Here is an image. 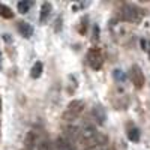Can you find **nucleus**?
Wrapping results in <instances>:
<instances>
[{
    "instance_id": "obj_11",
    "label": "nucleus",
    "mask_w": 150,
    "mask_h": 150,
    "mask_svg": "<svg viewBox=\"0 0 150 150\" xmlns=\"http://www.w3.org/2000/svg\"><path fill=\"white\" fill-rule=\"evenodd\" d=\"M56 150H75L74 144L71 141H68L63 137H59L56 140Z\"/></svg>"
},
{
    "instance_id": "obj_12",
    "label": "nucleus",
    "mask_w": 150,
    "mask_h": 150,
    "mask_svg": "<svg viewBox=\"0 0 150 150\" xmlns=\"http://www.w3.org/2000/svg\"><path fill=\"white\" fill-rule=\"evenodd\" d=\"M42 71H44V65H42V62H36V63L32 66V71H30V77L32 78H39L41 75H42Z\"/></svg>"
},
{
    "instance_id": "obj_4",
    "label": "nucleus",
    "mask_w": 150,
    "mask_h": 150,
    "mask_svg": "<svg viewBox=\"0 0 150 150\" xmlns=\"http://www.w3.org/2000/svg\"><path fill=\"white\" fill-rule=\"evenodd\" d=\"M98 135H99L98 129L93 126V125H90V123H86L84 126L80 129V140H81L87 147L93 143V140L96 138Z\"/></svg>"
},
{
    "instance_id": "obj_19",
    "label": "nucleus",
    "mask_w": 150,
    "mask_h": 150,
    "mask_svg": "<svg viewBox=\"0 0 150 150\" xmlns=\"http://www.w3.org/2000/svg\"><path fill=\"white\" fill-rule=\"evenodd\" d=\"M86 150H111L108 146H96V147H87Z\"/></svg>"
},
{
    "instance_id": "obj_2",
    "label": "nucleus",
    "mask_w": 150,
    "mask_h": 150,
    "mask_svg": "<svg viewBox=\"0 0 150 150\" xmlns=\"http://www.w3.org/2000/svg\"><path fill=\"white\" fill-rule=\"evenodd\" d=\"M87 62H89L92 69H95V71L101 69L102 65H104V57H102L101 50L96 48V47H92L89 51H87Z\"/></svg>"
},
{
    "instance_id": "obj_14",
    "label": "nucleus",
    "mask_w": 150,
    "mask_h": 150,
    "mask_svg": "<svg viewBox=\"0 0 150 150\" xmlns=\"http://www.w3.org/2000/svg\"><path fill=\"white\" fill-rule=\"evenodd\" d=\"M128 138H129L132 143H138L140 138H141V134H140V131L137 129V128H132V129L128 131Z\"/></svg>"
},
{
    "instance_id": "obj_1",
    "label": "nucleus",
    "mask_w": 150,
    "mask_h": 150,
    "mask_svg": "<svg viewBox=\"0 0 150 150\" xmlns=\"http://www.w3.org/2000/svg\"><path fill=\"white\" fill-rule=\"evenodd\" d=\"M84 101H81V99H75V101H71L66 107V111L63 112V120H75L81 112L84 111Z\"/></svg>"
},
{
    "instance_id": "obj_15",
    "label": "nucleus",
    "mask_w": 150,
    "mask_h": 150,
    "mask_svg": "<svg viewBox=\"0 0 150 150\" xmlns=\"http://www.w3.org/2000/svg\"><path fill=\"white\" fill-rule=\"evenodd\" d=\"M0 17H3V18H6V20H11L12 17H14V12H12L8 6L0 5Z\"/></svg>"
},
{
    "instance_id": "obj_7",
    "label": "nucleus",
    "mask_w": 150,
    "mask_h": 150,
    "mask_svg": "<svg viewBox=\"0 0 150 150\" xmlns=\"http://www.w3.org/2000/svg\"><path fill=\"white\" fill-rule=\"evenodd\" d=\"M63 138H66L68 141H75L80 140V128H77L75 125H68L63 129Z\"/></svg>"
},
{
    "instance_id": "obj_20",
    "label": "nucleus",
    "mask_w": 150,
    "mask_h": 150,
    "mask_svg": "<svg viewBox=\"0 0 150 150\" xmlns=\"http://www.w3.org/2000/svg\"><path fill=\"white\" fill-rule=\"evenodd\" d=\"M98 30H99V27L95 26V27H93V42L98 41Z\"/></svg>"
},
{
    "instance_id": "obj_9",
    "label": "nucleus",
    "mask_w": 150,
    "mask_h": 150,
    "mask_svg": "<svg viewBox=\"0 0 150 150\" xmlns=\"http://www.w3.org/2000/svg\"><path fill=\"white\" fill-rule=\"evenodd\" d=\"M17 27H18V32H20V35H21L23 38H32V35H33V27L30 26L29 23L20 21Z\"/></svg>"
},
{
    "instance_id": "obj_22",
    "label": "nucleus",
    "mask_w": 150,
    "mask_h": 150,
    "mask_svg": "<svg viewBox=\"0 0 150 150\" xmlns=\"http://www.w3.org/2000/svg\"><path fill=\"white\" fill-rule=\"evenodd\" d=\"M0 111H2V99H0Z\"/></svg>"
},
{
    "instance_id": "obj_16",
    "label": "nucleus",
    "mask_w": 150,
    "mask_h": 150,
    "mask_svg": "<svg viewBox=\"0 0 150 150\" xmlns=\"http://www.w3.org/2000/svg\"><path fill=\"white\" fill-rule=\"evenodd\" d=\"M112 77H114V80L117 83H123L125 80H126V74H125L122 69H114V72H112Z\"/></svg>"
},
{
    "instance_id": "obj_21",
    "label": "nucleus",
    "mask_w": 150,
    "mask_h": 150,
    "mask_svg": "<svg viewBox=\"0 0 150 150\" xmlns=\"http://www.w3.org/2000/svg\"><path fill=\"white\" fill-rule=\"evenodd\" d=\"M147 51H149V56H150V41H149V47H147Z\"/></svg>"
},
{
    "instance_id": "obj_8",
    "label": "nucleus",
    "mask_w": 150,
    "mask_h": 150,
    "mask_svg": "<svg viewBox=\"0 0 150 150\" xmlns=\"http://www.w3.org/2000/svg\"><path fill=\"white\" fill-rule=\"evenodd\" d=\"M38 144V134L35 131H29L26 138H24V147L26 150H33Z\"/></svg>"
},
{
    "instance_id": "obj_5",
    "label": "nucleus",
    "mask_w": 150,
    "mask_h": 150,
    "mask_svg": "<svg viewBox=\"0 0 150 150\" xmlns=\"http://www.w3.org/2000/svg\"><path fill=\"white\" fill-rule=\"evenodd\" d=\"M129 78H131L135 89H141V87L144 86V81H146L144 74H143V71L138 65H132L131 72H129Z\"/></svg>"
},
{
    "instance_id": "obj_10",
    "label": "nucleus",
    "mask_w": 150,
    "mask_h": 150,
    "mask_svg": "<svg viewBox=\"0 0 150 150\" xmlns=\"http://www.w3.org/2000/svg\"><path fill=\"white\" fill-rule=\"evenodd\" d=\"M51 9H53V6H51V3H50V2H44L42 3L41 14H39V23H45L48 20L50 14H51Z\"/></svg>"
},
{
    "instance_id": "obj_23",
    "label": "nucleus",
    "mask_w": 150,
    "mask_h": 150,
    "mask_svg": "<svg viewBox=\"0 0 150 150\" xmlns=\"http://www.w3.org/2000/svg\"><path fill=\"white\" fill-rule=\"evenodd\" d=\"M0 62H2V53H0Z\"/></svg>"
},
{
    "instance_id": "obj_17",
    "label": "nucleus",
    "mask_w": 150,
    "mask_h": 150,
    "mask_svg": "<svg viewBox=\"0 0 150 150\" xmlns=\"http://www.w3.org/2000/svg\"><path fill=\"white\" fill-rule=\"evenodd\" d=\"M38 150H51V144H50V141L44 140L38 144Z\"/></svg>"
},
{
    "instance_id": "obj_6",
    "label": "nucleus",
    "mask_w": 150,
    "mask_h": 150,
    "mask_svg": "<svg viewBox=\"0 0 150 150\" xmlns=\"http://www.w3.org/2000/svg\"><path fill=\"white\" fill-rule=\"evenodd\" d=\"M92 116H93V119L96 120V123H99V125H104V123L107 122V111H105L104 105H101V104H96V105L93 107Z\"/></svg>"
},
{
    "instance_id": "obj_18",
    "label": "nucleus",
    "mask_w": 150,
    "mask_h": 150,
    "mask_svg": "<svg viewBox=\"0 0 150 150\" xmlns=\"http://www.w3.org/2000/svg\"><path fill=\"white\" fill-rule=\"evenodd\" d=\"M86 26H87V18H83L81 20V26H80V33L81 35H86Z\"/></svg>"
},
{
    "instance_id": "obj_3",
    "label": "nucleus",
    "mask_w": 150,
    "mask_h": 150,
    "mask_svg": "<svg viewBox=\"0 0 150 150\" xmlns=\"http://www.w3.org/2000/svg\"><path fill=\"white\" fill-rule=\"evenodd\" d=\"M122 18L125 21H129V23H138L143 18V12L141 9L131 6V5H125L122 8Z\"/></svg>"
},
{
    "instance_id": "obj_13",
    "label": "nucleus",
    "mask_w": 150,
    "mask_h": 150,
    "mask_svg": "<svg viewBox=\"0 0 150 150\" xmlns=\"http://www.w3.org/2000/svg\"><path fill=\"white\" fill-rule=\"evenodd\" d=\"M32 5H33V2L24 0V2H18L17 3V9H18L20 14H27V12L30 11V8H32Z\"/></svg>"
}]
</instances>
